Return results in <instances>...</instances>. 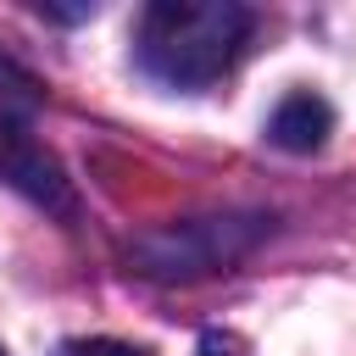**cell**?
Listing matches in <instances>:
<instances>
[{"label":"cell","instance_id":"cell-1","mask_svg":"<svg viewBox=\"0 0 356 356\" xmlns=\"http://www.w3.org/2000/svg\"><path fill=\"white\" fill-rule=\"evenodd\" d=\"M250 22L256 17L234 0H156L139 17L134 50H139V67L156 83L206 89L239 61Z\"/></svg>","mask_w":356,"mask_h":356},{"label":"cell","instance_id":"cell-2","mask_svg":"<svg viewBox=\"0 0 356 356\" xmlns=\"http://www.w3.org/2000/svg\"><path fill=\"white\" fill-rule=\"evenodd\" d=\"M273 217L261 211H222V217H189V222H172V228H156L134 245V267L161 278V284H189V278H206L228 261H239L261 234H267Z\"/></svg>","mask_w":356,"mask_h":356},{"label":"cell","instance_id":"cell-3","mask_svg":"<svg viewBox=\"0 0 356 356\" xmlns=\"http://www.w3.org/2000/svg\"><path fill=\"white\" fill-rule=\"evenodd\" d=\"M0 178L17 184L28 200H39L50 211H72V189H67L56 156L44 145H33L28 128H0Z\"/></svg>","mask_w":356,"mask_h":356},{"label":"cell","instance_id":"cell-4","mask_svg":"<svg viewBox=\"0 0 356 356\" xmlns=\"http://www.w3.org/2000/svg\"><path fill=\"white\" fill-rule=\"evenodd\" d=\"M328 134H334V106H328L323 95H312V89L284 95V100L273 106V117H267V139H273L278 150H289V156L323 150Z\"/></svg>","mask_w":356,"mask_h":356},{"label":"cell","instance_id":"cell-5","mask_svg":"<svg viewBox=\"0 0 356 356\" xmlns=\"http://www.w3.org/2000/svg\"><path fill=\"white\" fill-rule=\"evenodd\" d=\"M56 356H145V350L139 345H122V339H72Z\"/></svg>","mask_w":356,"mask_h":356},{"label":"cell","instance_id":"cell-6","mask_svg":"<svg viewBox=\"0 0 356 356\" xmlns=\"http://www.w3.org/2000/svg\"><path fill=\"white\" fill-rule=\"evenodd\" d=\"M200 356H245V345L234 334H206L200 339Z\"/></svg>","mask_w":356,"mask_h":356},{"label":"cell","instance_id":"cell-7","mask_svg":"<svg viewBox=\"0 0 356 356\" xmlns=\"http://www.w3.org/2000/svg\"><path fill=\"white\" fill-rule=\"evenodd\" d=\"M0 356H6V350H0Z\"/></svg>","mask_w":356,"mask_h":356}]
</instances>
